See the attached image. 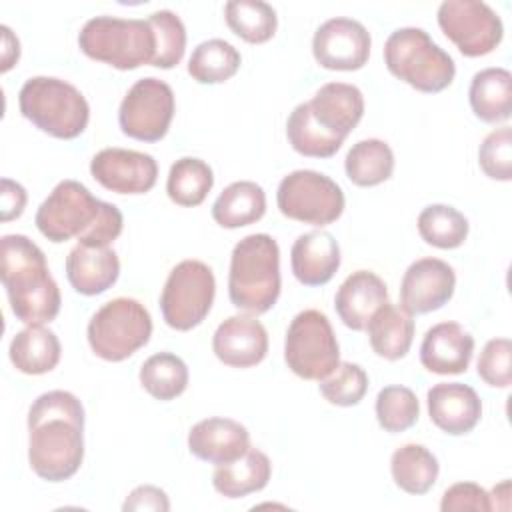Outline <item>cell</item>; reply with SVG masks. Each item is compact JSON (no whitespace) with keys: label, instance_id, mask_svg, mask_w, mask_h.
<instances>
[{"label":"cell","instance_id":"7bdbcfd3","mask_svg":"<svg viewBox=\"0 0 512 512\" xmlns=\"http://www.w3.org/2000/svg\"><path fill=\"white\" fill-rule=\"evenodd\" d=\"M442 512H462V510H474V512H490L492 500L490 494L476 482H456L442 494L440 500Z\"/></svg>","mask_w":512,"mask_h":512},{"label":"cell","instance_id":"d590c367","mask_svg":"<svg viewBox=\"0 0 512 512\" xmlns=\"http://www.w3.org/2000/svg\"><path fill=\"white\" fill-rule=\"evenodd\" d=\"M420 238L440 250H454L468 236L466 216L448 204H430L418 214Z\"/></svg>","mask_w":512,"mask_h":512},{"label":"cell","instance_id":"603a6c76","mask_svg":"<svg viewBox=\"0 0 512 512\" xmlns=\"http://www.w3.org/2000/svg\"><path fill=\"white\" fill-rule=\"evenodd\" d=\"M290 266L304 286H322L340 268V246L326 230L300 234L290 250Z\"/></svg>","mask_w":512,"mask_h":512},{"label":"cell","instance_id":"ba28073f","mask_svg":"<svg viewBox=\"0 0 512 512\" xmlns=\"http://www.w3.org/2000/svg\"><path fill=\"white\" fill-rule=\"evenodd\" d=\"M92 352L106 362H122L148 344L152 318L148 308L134 298H114L102 304L86 328Z\"/></svg>","mask_w":512,"mask_h":512},{"label":"cell","instance_id":"5b68a950","mask_svg":"<svg viewBox=\"0 0 512 512\" xmlns=\"http://www.w3.org/2000/svg\"><path fill=\"white\" fill-rule=\"evenodd\" d=\"M18 106L38 130L60 138H78L90 120L84 94L66 80L52 76L28 78L18 92Z\"/></svg>","mask_w":512,"mask_h":512},{"label":"cell","instance_id":"83f0119b","mask_svg":"<svg viewBox=\"0 0 512 512\" xmlns=\"http://www.w3.org/2000/svg\"><path fill=\"white\" fill-rule=\"evenodd\" d=\"M270 474V458L262 450L250 446L242 458L216 466L212 474V486L226 498H242L262 490L268 484Z\"/></svg>","mask_w":512,"mask_h":512},{"label":"cell","instance_id":"2e32d148","mask_svg":"<svg viewBox=\"0 0 512 512\" xmlns=\"http://www.w3.org/2000/svg\"><path fill=\"white\" fill-rule=\"evenodd\" d=\"M454 268L440 258H420L408 266L400 282V306L414 314L442 308L454 294Z\"/></svg>","mask_w":512,"mask_h":512},{"label":"cell","instance_id":"8d00e7d4","mask_svg":"<svg viewBox=\"0 0 512 512\" xmlns=\"http://www.w3.org/2000/svg\"><path fill=\"white\" fill-rule=\"evenodd\" d=\"M286 136L290 146L308 158H330L334 156L344 142L326 134L310 116L308 104H298L286 122Z\"/></svg>","mask_w":512,"mask_h":512},{"label":"cell","instance_id":"e575fe53","mask_svg":"<svg viewBox=\"0 0 512 512\" xmlns=\"http://www.w3.org/2000/svg\"><path fill=\"white\" fill-rule=\"evenodd\" d=\"M140 384L156 400L168 402L178 398L188 386V366L172 352H158L140 366Z\"/></svg>","mask_w":512,"mask_h":512},{"label":"cell","instance_id":"8992f818","mask_svg":"<svg viewBox=\"0 0 512 512\" xmlns=\"http://www.w3.org/2000/svg\"><path fill=\"white\" fill-rule=\"evenodd\" d=\"M384 64L392 76L426 94L442 92L456 76L452 56L416 26L398 28L388 36Z\"/></svg>","mask_w":512,"mask_h":512},{"label":"cell","instance_id":"484cf974","mask_svg":"<svg viewBox=\"0 0 512 512\" xmlns=\"http://www.w3.org/2000/svg\"><path fill=\"white\" fill-rule=\"evenodd\" d=\"M60 354H62V346L58 336L42 324L26 326L24 330H20L12 338L8 348V356L14 368L30 376H38L54 370L60 362Z\"/></svg>","mask_w":512,"mask_h":512},{"label":"cell","instance_id":"4fadbf2b","mask_svg":"<svg viewBox=\"0 0 512 512\" xmlns=\"http://www.w3.org/2000/svg\"><path fill=\"white\" fill-rule=\"evenodd\" d=\"M436 16L444 36L468 58L486 56L502 42V20L486 2L444 0Z\"/></svg>","mask_w":512,"mask_h":512},{"label":"cell","instance_id":"d6986e66","mask_svg":"<svg viewBox=\"0 0 512 512\" xmlns=\"http://www.w3.org/2000/svg\"><path fill=\"white\" fill-rule=\"evenodd\" d=\"M426 402L434 426L450 436L472 432L482 416L480 396L462 382L434 384L426 394Z\"/></svg>","mask_w":512,"mask_h":512},{"label":"cell","instance_id":"f546056e","mask_svg":"<svg viewBox=\"0 0 512 512\" xmlns=\"http://www.w3.org/2000/svg\"><path fill=\"white\" fill-rule=\"evenodd\" d=\"M390 472L400 490L406 494H426L438 480L440 464L422 444H404L390 458Z\"/></svg>","mask_w":512,"mask_h":512},{"label":"cell","instance_id":"f35d334b","mask_svg":"<svg viewBox=\"0 0 512 512\" xmlns=\"http://www.w3.org/2000/svg\"><path fill=\"white\" fill-rule=\"evenodd\" d=\"M148 22L156 34V56L152 66L174 68L186 50V28L178 14L172 10H156L148 16Z\"/></svg>","mask_w":512,"mask_h":512},{"label":"cell","instance_id":"5bb4252c","mask_svg":"<svg viewBox=\"0 0 512 512\" xmlns=\"http://www.w3.org/2000/svg\"><path fill=\"white\" fill-rule=\"evenodd\" d=\"M370 32L352 18H330L320 24L312 38L314 60L326 70H360L370 56Z\"/></svg>","mask_w":512,"mask_h":512},{"label":"cell","instance_id":"60d3db41","mask_svg":"<svg viewBox=\"0 0 512 512\" xmlns=\"http://www.w3.org/2000/svg\"><path fill=\"white\" fill-rule=\"evenodd\" d=\"M478 164L492 180L508 182L512 178V130L508 126L490 132L482 140Z\"/></svg>","mask_w":512,"mask_h":512},{"label":"cell","instance_id":"d4e9b609","mask_svg":"<svg viewBox=\"0 0 512 512\" xmlns=\"http://www.w3.org/2000/svg\"><path fill=\"white\" fill-rule=\"evenodd\" d=\"M368 340L372 350L384 360H400L414 340V320L408 310L396 304H382L370 318Z\"/></svg>","mask_w":512,"mask_h":512},{"label":"cell","instance_id":"8fae6325","mask_svg":"<svg viewBox=\"0 0 512 512\" xmlns=\"http://www.w3.org/2000/svg\"><path fill=\"white\" fill-rule=\"evenodd\" d=\"M276 204L290 220L326 226L342 216L346 200L330 176L316 170H294L280 180Z\"/></svg>","mask_w":512,"mask_h":512},{"label":"cell","instance_id":"4dcf8cb0","mask_svg":"<svg viewBox=\"0 0 512 512\" xmlns=\"http://www.w3.org/2000/svg\"><path fill=\"white\" fill-rule=\"evenodd\" d=\"M344 170L348 180L356 186H378L394 172V152L380 138L358 140L346 154Z\"/></svg>","mask_w":512,"mask_h":512},{"label":"cell","instance_id":"4316f807","mask_svg":"<svg viewBox=\"0 0 512 512\" xmlns=\"http://www.w3.org/2000/svg\"><path fill=\"white\" fill-rule=\"evenodd\" d=\"M470 108L476 118L498 124L512 112V74L506 68H484L472 76L468 90Z\"/></svg>","mask_w":512,"mask_h":512},{"label":"cell","instance_id":"7c38bea8","mask_svg":"<svg viewBox=\"0 0 512 512\" xmlns=\"http://www.w3.org/2000/svg\"><path fill=\"white\" fill-rule=\"evenodd\" d=\"M174 92L154 76L136 80L118 108L122 132L140 142H158L166 136L174 118Z\"/></svg>","mask_w":512,"mask_h":512},{"label":"cell","instance_id":"52a82bcc","mask_svg":"<svg viewBox=\"0 0 512 512\" xmlns=\"http://www.w3.org/2000/svg\"><path fill=\"white\" fill-rule=\"evenodd\" d=\"M80 50L118 70H134L156 56V34L148 20L94 16L78 34Z\"/></svg>","mask_w":512,"mask_h":512},{"label":"cell","instance_id":"7402d4cb","mask_svg":"<svg viewBox=\"0 0 512 512\" xmlns=\"http://www.w3.org/2000/svg\"><path fill=\"white\" fill-rule=\"evenodd\" d=\"M388 302L384 280L370 270L352 272L334 296V308L344 326L360 332L366 330L372 314Z\"/></svg>","mask_w":512,"mask_h":512},{"label":"cell","instance_id":"f1b7e54d","mask_svg":"<svg viewBox=\"0 0 512 512\" xmlns=\"http://www.w3.org/2000/svg\"><path fill=\"white\" fill-rule=\"evenodd\" d=\"M266 212V194L260 184L238 180L226 186L212 204V218L222 228H242L258 222Z\"/></svg>","mask_w":512,"mask_h":512},{"label":"cell","instance_id":"74e56055","mask_svg":"<svg viewBox=\"0 0 512 512\" xmlns=\"http://www.w3.org/2000/svg\"><path fill=\"white\" fill-rule=\"evenodd\" d=\"M420 404L406 386H386L376 396V420L386 432H404L416 424Z\"/></svg>","mask_w":512,"mask_h":512},{"label":"cell","instance_id":"e0dca14e","mask_svg":"<svg viewBox=\"0 0 512 512\" xmlns=\"http://www.w3.org/2000/svg\"><path fill=\"white\" fill-rule=\"evenodd\" d=\"M212 350L230 368H250L266 358L268 332L254 316L236 314L220 322L212 336Z\"/></svg>","mask_w":512,"mask_h":512},{"label":"cell","instance_id":"30bf717a","mask_svg":"<svg viewBox=\"0 0 512 512\" xmlns=\"http://www.w3.org/2000/svg\"><path fill=\"white\" fill-rule=\"evenodd\" d=\"M216 294L214 272L200 260L178 262L162 288L160 310L164 322L180 332L192 330L208 316Z\"/></svg>","mask_w":512,"mask_h":512},{"label":"cell","instance_id":"836d02e7","mask_svg":"<svg viewBox=\"0 0 512 512\" xmlns=\"http://www.w3.org/2000/svg\"><path fill=\"white\" fill-rule=\"evenodd\" d=\"M228 28L250 44L268 42L278 28L276 10L262 0H230L224 6Z\"/></svg>","mask_w":512,"mask_h":512},{"label":"cell","instance_id":"b9f144b4","mask_svg":"<svg viewBox=\"0 0 512 512\" xmlns=\"http://www.w3.org/2000/svg\"><path fill=\"white\" fill-rule=\"evenodd\" d=\"M476 370L488 386L508 388L512 384V342L508 338L488 340L480 352Z\"/></svg>","mask_w":512,"mask_h":512},{"label":"cell","instance_id":"9a60e30c","mask_svg":"<svg viewBox=\"0 0 512 512\" xmlns=\"http://www.w3.org/2000/svg\"><path fill=\"white\" fill-rule=\"evenodd\" d=\"M90 174L110 192L146 194L156 184L158 164L154 156L138 150L104 148L90 160Z\"/></svg>","mask_w":512,"mask_h":512},{"label":"cell","instance_id":"277c9868","mask_svg":"<svg viewBox=\"0 0 512 512\" xmlns=\"http://www.w3.org/2000/svg\"><path fill=\"white\" fill-rule=\"evenodd\" d=\"M228 296L238 310L268 312L280 296V248L270 234H248L232 250Z\"/></svg>","mask_w":512,"mask_h":512},{"label":"cell","instance_id":"ee69618b","mask_svg":"<svg viewBox=\"0 0 512 512\" xmlns=\"http://www.w3.org/2000/svg\"><path fill=\"white\" fill-rule=\"evenodd\" d=\"M122 510H156V512H166L170 510V500L168 494L152 484H142L136 486L124 500Z\"/></svg>","mask_w":512,"mask_h":512},{"label":"cell","instance_id":"9c48e42d","mask_svg":"<svg viewBox=\"0 0 512 512\" xmlns=\"http://www.w3.org/2000/svg\"><path fill=\"white\" fill-rule=\"evenodd\" d=\"M288 368L304 380H324L340 364V346L328 316L308 308L298 312L284 340Z\"/></svg>","mask_w":512,"mask_h":512},{"label":"cell","instance_id":"bcb514c9","mask_svg":"<svg viewBox=\"0 0 512 512\" xmlns=\"http://www.w3.org/2000/svg\"><path fill=\"white\" fill-rule=\"evenodd\" d=\"M0 30H2V66H0V70L8 72L20 58V42L8 26H0Z\"/></svg>","mask_w":512,"mask_h":512},{"label":"cell","instance_id":"d6a6232c","mask_svg":"<svg viewBox=\"0 0 512 512\" xmlns=\"http://www.w3.org/2000/svg\"><path fill=\"white\" fill-rule=\"evenodd\" d=\"M240 52L222 38L200 42L188 60V74L198 84H220L230 80L240 68Z\"/></svg>","mask_w":512,"mask_h":512},{"label":"cell","instance_id":"ab89813d","mask_svg":"<svg viewBox=\"0 0 512 512\" xmlns=\"http://www.w3.org/2000/svg\"><path fill=\"white\" fill-rule=\"evenodd\" d=\"M320 394L334 406H356L368 390V374L360 364L340 362L318 384Z\"/></svg>","mask_w":512,"mask_h":512},{"label":"cell","instance_id":"cb8c5ba5","mask_svg":"<svg viewBox=\"0 0 512 512\" xmlns=\"http://www.w3.org/2000/svg\"><path fill=\"white\" fill-rule=\"evenodd\" d=\"M120 276L118 254L110 246H74L66 256V278L84 296H96L114 286Z\"/></svg>","mask_w":512,"mask_h":512},{"label":"cell","instance_id":"f6af8a7d","mask_svg":"<svg viewBox=\"0 0 512 512\" xmlns=\"http://www.w3.org/2000/svg\"><path fill=\"white\" fill-rule=\"evenodd\" d=\"M26 190L22 184L10 180V178H2V222H10L14 218H18L24 212L26 206Z\"/></svg>","mask_w":512,"mask_h":512},{"label":"cell","instance_id":"ac0fdd59","mask_svg":"<svg viewBox=\"0 0 512 512\" xmlns=\"http://www.w3.org/2000/svg\"><path fill=\"white\" fill-rule=\"evenodd\" d=\"M312 120L332 138L344 142L364 114V96L358 86L328 82L306 102Z\"/></svg>","mask_w":512,"mask_h":512},{"label":"cell","instance_id":"3957f363","mask_svg":"<svg viewBox=\"0 0 512 512\" xmlns=\"http://www.w3.org/2000/svg\"><path fill=\"white\" fill-rule=\"evenodd\" d=\"M0 280L12 314L26 326L46 324L58 316L62 304L60 288L48 270L42 248L28 236H2Z\"/></svg>","mask_w":512,"mask_h":512},{"label":"cell","instance_id":"1f68e13d","mask_svg":"<svg viewBox=\"0 0 512 512\" xmlns=\"http://www.w3.org/2000/svg\"><path fill=\"white\" fill-rule=\"evenodd\" d=\"M212 186H214V172L210 164H206L200 158L184 156L170 166L166 192H168V198L178 206L194 208L202 204L208 192L212 190Z\"/></svg>","mask_w":512,"mask_h":512},{"label":"cell","instance_id":"ffe728a7","mask_svg":"<svg viewBox=\"0 0 512 512\" xmlns=\"http://www.w3.org/2000/svg\"><path fill=\"white\" fill-rule=\"evenodd\" d=\"M250 448L246 426L232 418H206L188 432V450L208 464H228L242 458Z\"/></svg>","mask_w":512,"mask_h":512},{"label":"cell","instance_id":"7a4b0ae2","mask_svg":"<svg viewBox=\"0 0 512 512\" xmlns=\"http://www.w3.org/2000/svg\"><path fill=\"white\" fill-rule=\"evenodd\" d=\"M36 228L50 242L76 238L84 246H110L122 232V212L76 180H62L38 206Z\"/></svg>","mask_w":512,"mask_h":512},{"label":"cell","instance_id":"6da1fadb","mask_svg":"<svg viewBox=\"0 0 512 512\" xmlns=\"http://www.w3.org/2000/svg\"><path fill=\"white\" fill-rule=\"evenodd\" d=\"M84 460V406L66 390L40 394L28 410V462L46 482L72 478Z\"/></svg>","mask_w":512,"mask_h":512},{"label":"cell","instance_id":"44dd1931","mask_svg":"<svg viewBox=\"0 0 512 512\" xmlns=\"http://www.w3.org/2000/svg\"><path fill=\"white\" fill-rule=\"evenodd\" d=\"M474 338L458 322H440L426 330L420 344V362L434 374H462L468 370Z\"/></svg>","mask_w":512,"mask_h":512}]
</instances>
